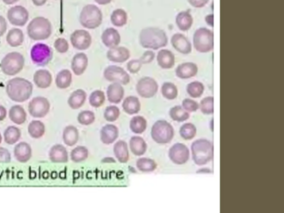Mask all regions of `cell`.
<instances>
[{"instance_id": "obj_18", "label": "cell", "mask_w": 284, "mask_h": 213, "mask_svg": "<svg viewBox=\"0 0 284 213\" xmlns=\"http://www.w3.org/2000/svg\"><path fill=\"white\" fill-rule=\"evenodd\" d=\"M198 68L194 62H187L181 64L176 68L175 74L178 78L188 80L198 74Z\"/></svg>"}, {"instance_id": "obj_35", "label": "cell", "mask_w": 284, "mask_h": 213, "mask_svg": "<svg viewBox=\"0 0 284 213\" xmlns=\"http://www.w3.org/2000/svg\"><path fill=\"white\" fill-rule=\"evenodd\" d=\"M72 72L68 70H62L58 72L56 78H55V84L60 90H66L70 87L72 84Z\"/></svg>"}, {"instance_id": "obj_58", "label": "cell", "mask_w": 284, "mask_h": 213, "mask_svg": "<svg viewBox=\"0 0 284 213\" xmlns=\"http://www.w3.org/2000/svg\"><path fill=\"white\" fill-rule=\"evenodd\" d=\"M8 115L7 109L5 108V106L0 105V122L4 121Z\"/></svg>"}, {"instance_id": "obj_13", "label": "cell", "mask_w": 284, "mask_h": 213, "mask_svg": "<svg viewBox=\"0 0 284 213\" xmlns=\"http://www.w3.org/2000/svg\"><path fill=\"white\" fill-rule=\"evenodd\" d=\"M168 158L176 165H184L190 160V148L181 142L174 144L168 150Z\"/></svg>"}, {"instance_id": "obj_4", "label": "cell", "mask_w": 284, "mask_h": 213, "mask_svg": "<svg viewBox=\"0 0 284 213\" xmlns=\"http://www.w3.org/2000/svg\"><path fill=\"white\" fill-rule=\"evenodd\" d=\"M52 32V24L44 17L34 18L27 27L28 36L34 41L48 40Z\"/></svg>"}, {"instance_id": "obj_28", "label": "cell", "mask_w": 284, "mask_h": 213, "mask_svg": "<svg viewBox=\"0 0 284 213\" xmlns=\"http://www.w3.org/2000/svg\"><path fill=\"white\" fill-rule=\"evenodd\" d=\"M147 142L142 136H132L130 140V151L134 156H141L147 151Z\"/></svg>"}, {"instance_id": "obj_11", "label": "cell", "mask_w": 284, "mask_h": 213, "mask_svg": "<svg viewBox=\"0 0 284 213\" xmlns=\"http://www.w3.org/2000/svg\"><path fill=\"white\" fill-rule=\"evenodd\" d=\"M28 114L35 118H42L50 112V102L44 97H35L28 104Z\"/></svg>"}, {"instance_id": "obj_63", "label": "cell", "mask_w": 284, "mask_h": 213, "mask_svg": "<svg viewBox=\"0 0 284 213\" xmlns=\"http://www.w3.org/2000/svg\"><path fill=\"white\" fill-rule=\"evenodd\" d=\"M102 162H115V160L112 158H105L102 159Z\"/></svg>"}, {"instance_id": "obj_26", "label": "cell", "mask_w": 284, "mask_h": 213, "mask_svg": "<svg viewBox=\"0 0 284 213\" xmlns=\"http://www.w3.org/2000/svg\"><path fill=\"white\" fill-rule=\"evenodd\" d=\"M157 62L162 70H170L175 64L174 54L170 50H160L158 52Z\"/></svg>"}, {"instance_id": "obj_21", "label": "cell", "mask_w": 284, "mask_h": 213, "mask_svg": "<svg viewBox=\"0 0 284 213\" xmlns=\"http://www.w3.org/2000/svg\"><path fill=\"white\" fill-rule=\"evenodd\" d=\"M101 40L104 44L108 48L118 47L121 42V36L120 32L114 28H108L105 30L101 36Z\"/></svg>"}, {"instance_id": "obj_9", "label": "cell", "mask_w": 284, "mask_h": 213, "mask_svg": "<svg viewBox=\"0 0 284 213\" xmlns=\"http://www.w3.org/2000/svg\"><path fill=\"white\" fill-rule=\"evenodd\" d=\"M52 51L48 45L38 42L32 46L30 51V57L32 62L37 66H45L52 60Z\"/></svg>"}, {"instance_id": "obj_20", "label": "cell", "mask_w": 284, "mask_h": 213, "mask_svg": "<svg viewBox=\"0 0 284 213\" xmlns=\"http://www.w3.org/2000/svg\"><path fill=\"white\" fill-rule=\"evenodd\" d=\"M130 51L125 47H114L107 52V58L111 62L122 64L130 60Z\"/></svg>"}, {"instance_id": "obj_46", "label": "cell", "mask_w": 284, "mask_h": 213, "mask_svg": "<svg viewBox=\"0 0 284 213\" xmlns=\"http://www.w3.org/2000/svg\"><path fill=\"white\" fill-rule=\"evenodd\" d=\"M200 109L205 115H212L214 112V98L208 96L201 100Z\"/></svg>"}, {"instance_id": "obj_62", "label": "cell", "mask_w": 284, "mask_h": 213, "mask_svg": "<svg viewBox=\"0 0 284 213\" xmlns=\"http://www.w3.org/2000/svg\"><path fill=\"white\" fill-rule=\"evenodd\" d=\"M5 4L12 5L14 4L15 2H17L18 0H2Z\"/></svg>"}, {"instance_id": "obj_38", "label": "cell", "mask_w": 284, "mask_h": 213, "mask_svg": "<svg viewBox=\"0 0 284 213\" xmlns=\"http://www.w3.org/2000/svg\"><path fill=\"white\" fill-rule=\"evenodd\" d=\"M147 120L142 116H134L130 120V130L135 134H142L147 129Z\"/></svg>"}, {"instance_id": "obj_24", "label": "cell", "mask_w": 284, "mask_h": 213, "mask_svg": "<svg viewBox=\"0 0 284 213\" xmlns=\"http://www.w3.org/2000/svg\"><path fill=\"white\" fill-rule=\"evenodd\" d=\"M52 77L51 72L46 70H40L34 74V82L36 87L45 90L52 84Z\"/></svg>"}, {"instance_id": "obj_37", "label": "cell", "mask_w": 284, "mask_h": 213, "mask_svg": "<svg viewBox=\"0 0 284 213\" xmlns=\"http://www.w3.org/2000/svg\"><path fill=\"white\" fill-rule=\"evenodd\" d=\"M45 131H46V128H45L44 124L40 120H34L28 124V132L32 138H41L44 135Z\"/></svg>"}, {"instance_id": "obj_56", "label": "cell", "mask_w": 284, "mask_h": 213, "mask_svg": "<svg viewBox=\"0 0 284 213\" xmlns=\"http://www.w3.org/2000/svg\"><path fill=\"white\" fill-rule=\"evenodd\" d=\"M8 24L4 18L0 15V36H2L7 31Z\"/></svg>"}, {"instance_id": "obj_17", "label": "cell", "mask_w": 284, "mask_h": 213, "mask_svg": "<svg viewBox=\"0 0 284 213\" xmlns=\"http://www.w3.org/2000/svg\"><path fill=\"white\" fill-rule=\"evenodd\" d=\"M120 135V130L114 124H106L100 131V140L102 144L110 145L114 144Z\"/></svg>"}, {"instance_id": "obj_43", "label": "cell", "mask_w": 284, "mask_h": 213, "mask_svg": "<svg viewBox=\"0 0 284 213\" xmlns=\"http://www.w3.org/2000/svg\"><path fill=\"white\" fill-rule=\"evenodd\" d=\"M180 134L182 139L190 141L194 138L197 134V128L194 124L191 122H186L181 126L180 129Z\"/></svg>"}, {"instance_id": "obj_16", "label": "cell", "mask_w": 284, "mask_h": 213, "mask_svg": "<svg viewBox=\"0 0 284 213\" xmlns=\"http://www.w3.org/2000/svg\"><path fill=\"white\" fill-rule=\"evenodd\" d=\"M171 44L176 51L182 54H190L192 52V44L187 37L182 34H175L171 38Z\"/></svg>"}, {"instance_id": "obj_34", "label": "cell", "mask_w": 284, "mask_h": 213, "mask_svg": "<svg viewBox=\"0 0 284 213\" xmlns=\"http://www.w3.org/2000/svg\"><path fill=\"white\" fill-rule=\"evenodd\" d=\"M122 109L128 115H134L140 112L141 104L137 97L128 96L122 102Z\"/></svg>"}, {"instance_id": "obj_2", "label": "cell", "mask_w": 284, "mask_h": 213, "mask_svg": "<svg viewBox=\"0 0 284 213\" xmlns=\"http://www.w3.org/2000/svg\"><path fill=\"white\" fill-rule=\"evenodd\" d=\"M168 38L164 30L156 27L145 28L140 34V42L144 48L158 50L167 46Z\"/></svg>"}, {"instance_id": "obj_1", "label": "cell", "mask_w": 284, "mask_h": 213, "mask_svg": "<svg viewBox=\"0 0 284 213\" xmlns=\"http://www.w3.org/2000/svg\"><path fill=\"white\" fill-rule=\"evenodd\" d=\"M32 82L24 78H14L10 80L6 85V94L10 100L16 102H24L32 94Z\"/></svg>"}, {"instance_id": "obj_54", "label": "cell", "mask_w": 284, "mask_h": 213, "mask_svg": "<svg viewBox=\"0 0 284 213\" xmlns=\"http://www.w3.org/2000/svg\"><path fill=\"white\" fill-rule=\"evenodd\" d=\"M11 161V154L5 148H0V164H7Z\"/></svg>"}, {"instance_id": "obj_29", "label": "cell", "mask_w": 284, "mask_h": 213, "mask_svg": "<svg viewBox=\"0 0 284 213\" xmlns=\"http://www.w3.org/2000/svg\"><path fill=\"white\" fill-rule=\"evenodd\" d=\"M80 139V132L77 128L72 125L65 126L62 131V141L68 146H74L77 144Z\"/></svg>"}, {"instance_id": "obj_40", "label": "cell", "mask_w": 284, "mask_h": 213, "mask_svg": "<svg viewBox=\"0 0 284 213\" xmlns=\"http://www.w3.org/2000/svg\"><path fill=\"white\" fill-rule=\"evenodd\" d=\"M110 20H111L112 24L115 27H124V25L127 24V12L122 8H117L112 12Z\"/></svg>"}, {"instance_id": "obj_42", "label": "cell", "mask_w": 284, "mask_h": 213, "mask_svg": "<svg viewBox=\"0 0 284 213\" xmlns=\"http://www.w3.org/2000/svg\"><path fill=\"white\" fill-rule=\"evenodd\" d=\"M170 116L174 121L182 122L190 118V112L185 111L182 106H174L170 110Z\"/></svg>"}, {"instance_id": "obj_5", "label": "cell", "mask_w": 284, "mask_h": 213, "mask_svg": "<svg viewBox=\"0 0 284 213\" xmlns=\"http://www.w3.org/2000/svg\"><path fill=\"white\" fill-rule=\"evenodd\" d=\"M102 12L94 4L85 5L80 14V22L88 30H95L102 24Z\"/></svg>"}, {"instance_id": "obj_3", "label": "cell", "mask_w": 284, "mask_h": 213, "mask_svg": "<svg viewBox=\"0 0 284 213\" xmlns=\"http://www.w3.org/2000/svg\"><path fill=\"white\" fill-rule=\"evenodd\" d=\"M192 161L198 166H204L212 161L214 156V146L208 139L200 138L192 142L191 145Z\"/></svg>"}, {"instance_id": "obj_51", "label": "cell", "mask_w": 284, "mask_h": 213, "mask_svg": "<svg viewBox=\"0 0 284 213\" xmlns=\"http://www.w3.org/2000/svg\"><path fill=\"white\" fill-rule=\"evenodd\" d=\"M182 108L188 112H192L197 111L198 109H200V104L191 98H185L182 102Z\"/></svg>"}, {"instance_id": "obj_50", "label": "cell", "mask_w": 284, "mask_h": 213, "mask_svg": "<svg viewBox=\"0 0 284 213\" xmlns=\"http://www.w3.org/2000/svg\"><path fill=\"white\" fill-rule=\"evenodd\" d=\"M54 46L56 51L60 54H66L70 50V44H68L67 40L64 38H58L55 40Z\"/></svg>"}, {"instance_id": "obj_15", "label": "cell", "mask_w": 284, "mask_h": 213, "mask_svg": "<svg viewBox=\"0 0 284 213\" xmlns=\"http://www.w3.org/2000/svg\"><path fill=\"white\" fill-rule=\"evenodd\" d=\"M70 42L72 47L78 50H86L92 44V37L90 32L84 30H75L70 36Z\"/></svg>"}, {"instance_id": "obj_55", "label": "cell", "mask_w": 284, "mask_h": 213, "mask_svg": "<svg viewBox=\"0 0 284 213\" xmlns=\"http://www.w3.org/2000/svg\"><path fill=\"white\" fill-rule=\"evenodd\" d=\"M210 0H188V2H190V4L192 7L196 8H201L204 7L207 4Z\"/></svg>"}, {"instance_id": "obj_10", "label": "cell", "mask_w": 284, "mask_h": 213, "mask_svg": "<svg viewBox=\"0 0 284 213\" xmlns=\"http://www.w3.org/2000/svg\"><path fill=\"white\" fill-rule=\"evenodd\" d=\"M104 77L108 82H116L121 85H127L130 82V76L122 68L111 65L106 68Z\"/></svg>"}, {"instance_id": "obj_39", "label": "cell", "mask_w": 284, "mask_h": 213, "mask_svg": "<svg viewBox=\"0 0 284 213\" xmlns=\"http://www.w3.org/2000/svg\"><path fill=\"white\" fill-rule=\"evenodd\" d=\"M136 166L138 170L142 172H152L157 169V162L154 159L148 158H140L136 162Z\"/></svg>"}, {"instance_id": "obj_48", "label": "cell", "mask_w": 284, "mask_h": 213, "mask_svg": "<svg viewBox=\"0 0 284 213\" xmlns=\"http://www.w3.org/2000/svg\"><path fill=\"white\" fill-rule=\"evenodd\" d=\"M78 122L82 126H88L95 122V114L90 110H84L78 115Z\"/></svg>"}, {"instance_id": "obj_12", "label": "cell", "mask_w": 284, "mask_h": 213, "mask_svg": "<svg viewBox=\"0 0 284 213\" xmlns=\"http://www.w3.org/2000/svg\"><path fill=\"white\" fill-rule=\"evenodd\" d=\"M136 91L140 97L144 98H151L157 94L158 85L156 80L152 78L144 77L138 80L136 84Z\"/></svg>"}, {"instance_id": "obj_14", "label": "cell", "mask_w": 284, "mask_h": 213, "mask_svg": "<svg viewBox=\"0 0 284 213\" xmlns=\"http://www.w3.org/2000/svg\"><path fill=\"white\" fill-rule=\"evenodd\" d=\"M7 18L8 22L16 27H24L30 18V14L24 7L17 5L8 10Z\"/></svg>"}, {"instance_id": "obj_61", "label": "cell", "mask_w": 284, "mask_h": 213, "mask_svg": "<svg viewBox=\"0 0 284 213\" xmlns=\"http://www.w3.org/2000/svg\"><path fill=\"white\" fill-rule=\"evenodd\" d=\"M202 172H205V174H211V170L210 168H202L198 170L197 174H202Z\"/></svg>"}, {"instance_id": "obj_33", "label": "cell", "mask_w": 284, "mask_h": 213, "mask_svg": "<svg viewBox=\"0 0 284 213\" xmlns=\"http://www.w3.org/2000/svg\"><path fill=\"white\" fill-rule=\"evenodd\" d=\"M6 41L10 47H20L24 41V34L20 28H14L8 31L6 36Z\"/></svg>"}, {"instance_id": "obj_7", "label": "cell", "mask_w": 284, "mask_h": 213, "mask_svg": "<svg viewBox=\"0 0 284 213\" xmlns=\"http://www.w3.org/2000/svg\"><path fill=\"white\" fill-rule=\"evenodd\" d=\"M151 136L156 144H170L174 136V129L168 122L158 120L152 125Z\"/></svg>"}, {"instance_id": "obj_41", "label": "cell", "mask_w": 284, "mask_h": 213, "mask_svg": "<svg viewBox=\"0 0 284 213\" xmlns=\"http://www.w3.org/2000/svg\"><path fill=\"white\" fill-rule=\"evenodd\" d=\"M90 156L88 149L84 146H78L70 152V158L74 162H82L87 160Z\"/></svg>"}, {"instance_id": "obj_53", "label": "cell", "mask_w": 284, "mask_h": 213, "mask_svg": "<svg viewBox=\"0 0 284 213\" xmlns=\"http://www.w3.org/2000/svg\"><path fill=\"white\" fill-rule=\"evenodd\" d=\"M154 58L155 52L151 50H148L140 57V61L142 62V64H148L154 60Z\"/></svg>"}, {"instance_id": "obj_32", "label": "cell", "mask_w": 284, "mask_h": 213, "mask_svg": "<svg viewBox=\"0 0 284 213\" xmlns=\"http://www.w3.org/2000/svg\"><path fill=\"white\" fill-rule=\"evenodd\" d=\"M175 22L181 31H188L192 26L194 18L190 11H181L176 16Z\"/></svg>"}, {"instance_id": "obj_30", "label": "cell", "mask_w": 284, "mask_h": 213, "mask_svg": "<svg viewBox=\"0 0 284 213\" xmlns=\"http://www.w3.org/2000/svg\"><path fill=\"white\" fill-rule=\"evenodd\" d=\"M8 116L14 124L22 125L27 120V112L21 105H14L10 108Z\"/></svg>"}, {"instance_id": "obj_64", "label": "cell", "mask_w": 284, "mask_h": 213, "mask_svg": "<svg viewBox=\"0 0 284 213\" xmlns=\"http://www.w3.org/2000/svg\"><path fill=\"white\" fill-rule=\"evenodd\" d=\"M2 134H1V132H0V145H1V144H2Z\"/></svg>"}, {"instance_id": "obj_25", "label": "cell", "mask_w": 284, "mask_h": 213, "mask_svg": "<svg viewBox=\"0 0 284 213\" xmlns=\"http://www.w3.org/2000/svg\"><path fill=\"white\" fill-rule=\"evenodd\" d=\"M124 97V88L120 84H111L107 88V98L111 104H120Z\"/></svg>"}, {"instance_id": "obj_44", "label": "cell", "mask_w": 284, "mask_h": 213, "mask_svg": "<svg viewBox=\"0 0 284 213\" xmlns=\"http://www.w3.org/2000/svg\"><path fill=\"white\" fill-rule=\"evenodd\" d=\"M161 92L162 97L168 100H174L178 95L177 86L170 82H166L162 84Z\"/></svg>"}, {"instance_id": "obj_23", "label": "cell", "mask_w": 284, "mask_h": 213, "mask_svg": "<svg viewBox=\"0 0 284 213\" xmlns=\"http://www.w3.org/2000/svg\"><path fill=\"white\" fill-rule=\"evenodd\" d=\"M50 161L56 164H64L68 162V154L65 146L61 144H55L50 148L48 152Z\"/></svg>"}, {"instance_id": "obj_49", "label": "cell", "mask_w": 284, "mask_h": 213, "mask_svg": "<svg viewBox=\"0 0 284 213\" xmlns=\"http://www.w3.org/2000/svg\"><path fill=\"white\" fill-rule=\"evenodd\" d=\"M120 116V110L117 106H108L105 108L104 116L106 121L114 122L117 121Z\"/></svg>"}, {"instance_id": "obj_8", "label": "cell", "mask_w": 284, "mask_h": 213, "mask_svg": "<svg viewBox=\"0 0 284 213\" xmlns=\"http://www.w3.org/2000/svg\"><path fill=\"white\" fill-rule=\"evenodd\" d=\"M0 67L5 75L14 76L20 74L24 67V58L20 52H10L2 58Z\"/></svg>"}, {"instance_id": "obj_57", "label": "cell", "mask_w": 284, "mask_h": 213, "mask_svg": "<svg viewBox=\"0 0 284 213\" xmlns=\"http://www.w3.org/2000/svg\"><path fill=\"white\" fill-rule=\"evenodd\" d=\"M205 22L210 27H214V15L212 14L207 15L205 17Z\"/></svg>"}, {"instance_id": "obj_52", "label": "cell", "mask_w": 284, "mask_h": 213, "mask_svg": "<svg viewBox=\"0 0 284 213\" xmlns=\"http://www.w3.org/2000/svg\"><path fill=\"white\" fill-rule=\"evenodd\" d=\"M142 62H140V60H130L127 64L128 71L130 74H135L140 72L141 68H142Z\"/></svg>"}, {"instance_id": "obj_47", "label": "cell", "mask_w": 284, "mask_h": 213, "mask_svg": "<svg viewBox=\"0 0 284 213\" xmlns=\"http://www.w3.org/2000/svg\"><path fill=\"white\" fill-rule=\"evenodd\" d=\"M105 100H106V97H105L104 92L101 91V90H95V91H94L90 94V98H88L90 104L92 108H100V106H102L104 104Z\"/></svg>"}, {"instance_id": "obj_19", "label": "cell", "mask_w": 284, "mask_h": 213, "mask_svg": "<svg viewBox=\"0 0 284 213\" xmlns=\"http://www.w3.org/2000/svg\"><path fill=\"white\" fill-rule=\"evenodd\" d=\"M32 148L26 142H21L14 146V155L18 162L25 164L32 158Z\"/></svg>"}, {"instance_id": "obj_45", "label": "cell", "mask_w": 284, "mask_h": 213, "mask_svg": "<svg viewBox=\"0 0 284 213\" xmlns=\"http://www.w3.org/2000/svg\"><path fill=\"white\" fill-rule=\"evenodd\" d=\"M204 85L198 81H194L190 82L187 86L188 94L192 98H198L201 97L204 92Z\"/></svg>"}, {"instance_id": "obj_60", "label": "cell", "mask_w": 284, "mask_h": 213, "mask_svg": "<svg viewBox=\"0 0 284 213\" xmlns=\"http://www.w3.org/2000/svg\"><path fill=\"white\" fill-rule=\"evenodd\" d=\"M94 1L97 2L98 4L100 5L108 4L112 2V0H94Z\"/></svg>"}, {"instance_id": "obj_31", "label": "cell", "mask_w": 284, "mask_h": 213, "mask_svg": "<svg viewBox=\"0 0 284 213\" xmlns=\"http://www.w3.org/2000/svg\"><path fill=\"white\" fill-rule=\"evenodd\" d=\"M86 100H87V94L84 90H77L70 95L68 100V104L70 106V108L77 110L84 104Z\"/></svg>"}, {"instance_id": "obj_59", "label": "cell", "mask_w": 284, "mask_h": 213, "mask_svg": "<svg viewBox=\"0 0 284 213\" xmlns=\"http://www.w3.org/2000/svg\"><path fill=\"white\" fill-rule=\"evenodd\" d=\"M47 1L48 0H32V4L37 7H41L42 5H44Z\"/></svg>"}, {"instance_id": "obj_36", "label": "cell", "mask_w": 284, "mask_h": 213, "mask_svg": "<svg viewBox=\"0 0 284 213\" xmlns=\"http://www.w3.org/2000/svg\"><path fill=\"white\" fill-rule=\"evenodd\" d=\"M21 136H22V132L18 126H8L4 132V140L8 145L17 144L21 138Z\"/></svg>"}, {"instance_id": "obj_22", "label": "cell", "mask_w": 284, "mask_h": 213, "mask_svg": "<svg viewBox=\"0 0 284 213\" xmlns=\"http://www.w3.org/2000/svg\"><path fill=\"white\" fill-rule=\"evenodd\" d=\"M88 65V58L84 52H78L72 58L71 68L76 76L84 74Z\"/></svg>"}, {"instance_id": "obj_27", "label": "cell", "mask_w": 284, "mask_h": 213, "mask_svg": "<svg viewBox=\"0 0 284 213\" xmlns=\"http://www.w3.org/2000/svg\"><path fill=\"white\" fill-rule=\"evenodd\" d=\"M114 154L118 161L121 164H126L130 160V151L126 142L120 140L116 142L114 146Z\"/></svg>"}, {"instance_id": "obj_6", "label": "cell", "mask_w": 284, "mask_h": 213, "mask_svg": "<svg viewBox=\"0 0 284 213\" xmlns=\"http://www.w3.org/2000/svg\"><path fill=\"white\" fill-rule=\"evenodd\" d=\"M192 40L195 50L202 54L211 52L214 47V32L207 28H200L196 30Z\"/></svg>"}]
</instances>
